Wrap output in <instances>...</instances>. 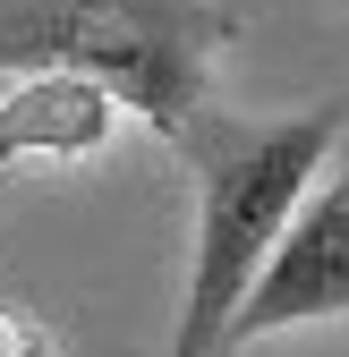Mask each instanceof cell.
<instances>
[{
    "label": "cell",
    "mask_w": 349,
    "mask_h": 357,
    "mask_svg": "<svg viewBox=\"0 0 349 357\" xmlns=\"http://www.w3.org/2000/svg\"><path fill=\"white\" fill-rule=\"evenodd\" d=\"M332 137H341V102H315L298 119H265V128L188 111L170 128V145L196 170V273H188V306H179L170 357H222L230 306L247 298L265 247L281 238L298 196L315 188V170L332 162Z\"/></svg>",
    "instance_id": "1"
},
{
    "label": "cell",
    "mask_w": 349,
    "mask_h": 357,
    "mask_svg": "<svg viewBox=\"0 0 349 357\" xmlns=\"http://www.w3.org/2000/svg\"><path fill=\"white\" fill-rule=\"evenodd\" d=\"M230 0H0V68H68L162 137L205 111L213 52L239 43Z\"/></svg>",
    "instance_id": "2"
},
{
    "label": "cell",
    "mask_w": 349,
    "mask_h": 357,
    "mask_svg": "<svg viewBox=\"0 0 349 357\" xmlns=\"http://www.w3.org/2000/svg\"><path fill=\"white\" fill-rule=\"evenodd\" d=\"M315 315H349V188L324 178V188L298 196V213L281 221V238L265 247L247 298L230 306L222 324V357L265 340V332H290V324H315Z\"/></svg>",
    "instance_id": "3"
},
{
    "label": "cell",
    "mask_w": 349,
    "mask_h": 357,
    "mask_svg": "<svg viewBox=\"0 0 349 357\" xmlns=\"http://www.w3.org/2000/svg\"><path fill=\"white\" fill-rule=\"evenodd\" d=\"M111 94L94 77H68V68H43L26 85L0 94V162L17 153H52V162H77V153H103L111 145Z\"/></svg>",
    "instance_id": "4"
},
{
    "label": "cell",
    "mask_w": 349,
    "mask_h": 357,
    "mask_svg": "<svg viewBox=\"0 0 349 357\" xmlns=\"http://www.w3.org/2000/svg\"><path fill=\"white\" fill-rule=\"evenodd\" d=\"M0 357H52V340L34 315H0Z\"/></svg>",
    "instance_id": "5"
},
{
    "label": "cell",
    "mask_w": 349,
    "mask_h": 357,
    "mask_svg": "<svg viewBox=\"0 0 349 357\" xmlns=\"http://www.w3.org/2000/svg\"><path fill=\"white\" fill-rule=\"evenodd\" d=\"M332 162H341V188H349V137H332Z\"/></svg>",
    "instance_id": "6"
}]
</instances>
